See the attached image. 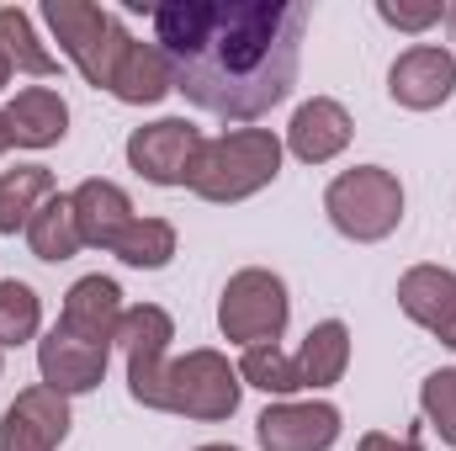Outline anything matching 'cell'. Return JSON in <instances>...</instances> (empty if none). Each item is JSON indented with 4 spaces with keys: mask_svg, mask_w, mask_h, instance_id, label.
Masks as SVG:
<instances>
[{
    "mask_svg": "<svg viewBox=\"0 0 456 451\" xmlns=\"http://www.w3.org/2000/svg\"><path fill=\"white\" fill-rule=\"evenodd\" d=\"M0 122H5L16 149H53L69 133V107H64V96L53 86H27V91H16L5 102Z\"/></svg>",
    "mask_w": 456,
    "mask_h": 451,
    "instance_id": "15",
    "label": "cell"
},
{
    "mask_svg": "<svg viewBox=\"0 0 456 451\" xmlns=\"http://www.w3.org/2000/svg\"><path fill=\"white\" fill-rule=\"evenodd\" d=\"M37 330H43V303H37V292H32L27 282L5 276V282H0V350L37 340Z\"/></svg>",
    "mask_w": 456,
    "mask_h": 451,
    "instance_id": "25",
    "label": "cell"
},
{
    "mask_svg": "<svg viewBox=\"0 0 456 451\" xmlns=\"http://www.w3.org/2000/svg\"><path fill=\"white\" fill-rule=\"evenodd\" d=\"M324 213H330V224L340 228L345 239L377 244V239H387L393 228L403 224V186L382 165H355V170H340L330 181Z\"/></svg>",
    "mask_w": 456,
    "mask_h": 451,
    "instance_id": "3",
    "label": "cell"
},
{
    "mask_svg": "<svg viewBox=\"0 0 456 451\" xmlns=\"http://www.w3.org/2000/svg\"><path fill=\"white\" fill-rule=\"evenodd\" d=\"M292 319V303H287V282L265 266H244L233 271L218 298V330H224L233 345H276L281 330Z\"/></svg>",
    "mask_w": 456,
    "mask_h": 451,
    "instance_id": "6",
    "label": "cell"
},
{
    "mask_svg": "<svg viewBox=\"0 0 456 451\" xmlns=\"http://www.w3.org/2000/svg\"><path fill=\"white\" fill-rule=\"evenodd\" d=\"M27 244H32V255H37V260H48V266L75 260V255L86 250L80 224H75V202L53 192V197L32 213V224H27Z\"/></svg>",
    "mask_w": 456,
    "mask_h": 451,
    "instance_id": "20",
    "label": "cell"
},
{
    "mask_svg": "<svg viewBox=\"0 0 456 451\" xmlns=\"http://www.w3.org/2000/svg\"><path fill=\"white\" fill-rule=\"evenodd\" d=\"M377 16H382L387 27H398V32H425V27H436V21H446V5H441V0H430V5H393V0H377Z\"/></svg>",
    "mask_w": 456,
    "mask_h": 451,
    "instance_id": "27",
    "label": "cell"
},
{
    "mask_svg": "<svg viewBox=\"0 0 456 451\" xmlns=\"http://www.w3.org/2000/svg\"><path fill=\"white\" fill-rule=\"evenodd\" d=\"M0 59L21 75H37V80H53L59 75V59L37 43L32 32V16L16 11V5H0Z\"/></svg>",
    "mask_w": 456,
    "mask_h": 451,
    "instance_id": "22",
    "label": "cell"
},
{
    "mask_svg": "<svg viewBox=\"0 0 456 451\" xmlns=\"http://www.w3.org/2000/svg\"><path fill=\"white\" fill-rule=\"evenodd\" d=\"M255 441L265 451H330L340 441V409L281 398L255 420Z\"/></svg>",
    "mask_w": 456,
    "mask_h": 451,
    "instance_id": "12",
    "label": "cell"
},
{
    "mask_svg": "<svg viewBox=\"0 0 456 451\" xmlns=\"http://www.w3.org/2000/svg\"><path fill=\"white\" fill-rule=\"evenodd\" d=\"M170 340H175V324H170V314H165L159 303H138V308H127L122 324H117V345H122V356H127V393H133V404H143V409H159L165 366H170V361H165Z\"/></svg>",
    "mask_w": 456,
    "mask_h": 451,
    "instance_id": "7",
    "label": "cell"
},
{
    "mask_svg": "<svg viewBox=\"0 0 456 451\" xmlns=\"http://www.w3.org/2000/svg\"><path fill=\"white\" fill-rule=\"evenodd\" d=\"M419 409H425L430 430H436L446 447H456V366L430 372V377L419 382Z\"/></svg>",
    "mask_w": 456,
    "mask_h": 451,
    "instance_id": "26",
    "label": "cell"
},
{
    "mask_svg": "<svg viewBox=\"0 0 456 451\" xmlns=\"http://www.w3.org/2000/svg\"><path fill=\"white\" fill-rule=\"evenodd\" d=\"M149 21L175 91L224 122H255L297 86L303 0H170Z\"/></svg>",
    "mask_w": 456,
    "mask_h": 451,
    "instance_id": "1",
    "label": "cell"
},
{
    "mask_svg": "<svg viewBox=\"0 0 456 451\" xmlns=\"http://www.w3.org/2000/svg\"><path fill=\"white\" fill-rule=\"evenodd\" d=\"M239 382L260 388V393H276V398H292L303 382H297V361L281 350V345H249L239 356Z\"/></svg>",
    "mask_w": 456,
    "mask_h": 451,
    "instance_id": "24",
    "label": "cell"
},
{
    "mask_svg": "<svg viewBox=\"0 0 456 451\" xmlns=\"http://www.w3.org/2000/svg\"><path fill=\"white\" fill-rule=\"evenodd\" d=\"M43 21L53 27L59 48L75 59V70L86 75V86L107 91L117 59H122V48H127V27L117 21L112 11L86 5V0H48V5H43Z\"/></svg>",
    "mask_w": 456,
    "mask_h": 451,
    "instance_id": "5",
    "label": "cell"
},
{
    "mask_svg": "<svg viewBox=\"0 0 456 451\" xmlns=\"http://www.w3.org/2000/svg\"><path fill=\"white\" fill-rule=\"evenodd\" d=\"M53 197V170H43V165H16V170H5L0 176V234H27L32 224V213L43 208Z\"/></svg>",
    "mask_w": 456,
    "mask_h": 451,
    "instance_id": "21",
    "label": "cell"
},
{
    "mask_svg": "<svg viewBox=\"0 0 456 451\" xmlns=\"http://www.w3.org/2000/svg\"><path fill=\"white\" fill-rule=\"evenodd\" d=\"M197 451H239V447H197Z\"/></svg>",
    "mask_w": 456,
    "mask_h": 451,
    "instance_id": "32",
    "label": "cell"
},
{
    "mask_svg": "<svg viewBox=\"0 0 456 451\" xmlns=\"http://www.w3.org/2000/svg\"><path fill=\"white\" fill-rule=\"evenodd\" d=\"M107 91H112L117 102H127V107H154V102H165V96L175 91V80H170V64H165L159 43L127 37V48H122V59H117Z\"/></svg>",
    "mask_w": 456,
    "mask_h": 451,
    "instance_id": "18",
    "label": "cell"
},
{
    "mask_svg": "<svg viewBox=\"0 0 456 451\" xmlns=\"http://www.w3.org/2000/svg\"><path fill=\"white\" fill-rule=\"evenodd\" d=\"M398 308L419 330H430L441 345L456 350V271H446V266H409L398 276Z\"/></svg>",
    "mask_w": 456,
    "mask_h": 451,
    "instance_id": "13",
    "label": "cell"
},
{
    "mask_svg": "<svg viewBox=\"0 0 456 451\" xmlns=\"http://www.w3.org/2000/svg\"><path fill=\"white\" fill-rule=\"evenodd\" d=\"M69 202H75L80 239L96 244V250H112L117 239H122V228L133 224V202H127V192H122L117 181H102V176L80 181V186L69 192Z\"/></svg>",
    "mask_w": 456,
    "mask_h": 451,
    "instance_id": "17",
    "label": "cell"
},
{
    "mask_svg": "<svg viewBox=\"0 0 456 451\" xmlns=\"http://www.w3.org/2000/svg\"><path fill=\"white\" fill-rule=\"evenodd\" d=\"M5 80H11V64H5V59H0V91H5Z\"/></svg>",
    "mask_w": 456,
    "mask_h": 451,
    "instance_id": "30",
    "label": "cell"
},
{
    "mask_svg": "<svg viewBox=\"0 0 456 451\" xmlns=\"http://www.w3.org/2000/svg\"><path fill=\"white\" fill-rule=\"evenodd\" d=\"M5 149H11V133H5V122H0V154H5Z\"/></svg>",
    "mask_w": 456,
    "mask_h": 451,
    "instance_id": "31",
    "label": "cell"
},
{
    "mask_svg": "<svg viewBox=\"0 0 456 451\" xmlns=\"http://www.w3.org/2000/svg\"><path fill=\"white\" fill-rule=\"evenodd\" d=\"M239 366H228L224 350H186L181 361L165 366V393H159V414H186L202 425H218L239 409Z\"/></svg>",
    "mask_w": 456,
    "mask_h": 451,
    "instance_id": "4",
    "label": "cell"
},
{
    "mask_svg": "<svg viewBox=\"0 0 456 451\" xmlns=\"http://www.w3.org/2000/svg\"><path fill=\"white\" fill-rule=\"evenodd\" d=\"M446 32H452V43H456V0L446 5Z\"/></svg>",
    "mask_w": 456,
    "mask_h": 451,
    "instance_id": "29",
    "label": "cell"
},
{
    "mask_svg": "<svg viewBox=\"0 0 456 451\" xmlns=\"http://www.w3.org/2000/svg\"><path fill=\"white\" fill-rule=\"evenodd\" d=\"M112 255L133 271H165L175 260V224L165 218H133L122 228V239L112 244Z\"/></svg>",
    "mask_w": 456,
    "mask_h": 451,
    "instance_id": "23",
    "label": "cell"
},
{
    "mask_svg": "<svg viewBox=\"0 0 456 451\" xmlns=\"http://www.w3.org/2000/svg\"><path fill=\"white\" fill-rule=\"evenodd\" d=\"M122 287L112 276H80L69 292H64V314H59V330H69L75 340H91V345H117V324H122Z\"/></svg>",
    "mask_w": 456,
    "mask_h": 451,
    "instance_id": "14",
    "label": "cell"
},
{
    "mask_svg": "<svg viewBox=\"0 0 456 451\" xmlns=\"http://www.w3.org/2000/svg\"><path fill=\"white\" fill-rule=\"evenodd\" d=\"M202 144L208 138L186 117H159V122L127 133V165L149 186H191V165H197Z\"/></svg>",
    "mask_w": 456,
    "mask_h": 451,
    "instance_id": "8",
    "label": "cell"
},
{
    "mask_svg": "<svg viewBox=\"0 0 456 451\" xmlns=\"http://www.w3.org/2000/svg\"><path fill=\"white\" fill-rule=\"evenodd\" d=\"M355 451H425V430H409V436H387V430H366Z\"/></svg>",
    "mask_w": 456,
    "mask_h": 451,
    "instance_id": "28",
    "label": "cell"
},
{
    "mask_svg": "<svg viewBox=\"0 0 456 451\" xmlns=\"http://www.w3.org/2000/svg\"><path fill=\"white\" fill-rule=\"evenodd\" d=\"M292 361H297V382L303 388H335L345 377V366H350V330H345L340 319L314 324Z\"/></svg>",
    "mask_w": 456,
    "mask_h": 451,
    "instance_id": "19",
    "label": "cell"
},
{
    "mask_svg": "<svg viewBox=\"0 0 456 451\" xmlns=\"http://www.w3.org/2000/svg\"><path fill=\"white\" fill-rule=\"evenodd\" d=\"M350 133H355V122H350V112H345L340 102L314 96V102H303L297 117H292V127H287V149H292L303 165H330L335 154H345Z\"/></svg>",
    "mask_w": 456,
    "mask_h": 451,
    "instance_id": "16",
    "label": "cell"
},
{
    "mask_svg": "<svg viewBox=\"0 0 456 451\" xmlns=\"http://www.w3.org/2000/svg\"><path fill=\"white\" fill-rule=\"evenodd\" d=\"M452 91H456V53H446L441 43H414L387 70V96L409 112H436V107L452 102Z\"/></svg>",
    "mask_w": 456,
    "mask_h": 451,
    "instance_id": "9",
    "label": "cell"
},
{
    "mask_svg": "<svg viewBox=\"0 0 456 451\" xmlns=\"http://www.w3.org/2000/svg\"><path fill=\"white\" fill-rule=\"evenodd\" d=\"M107 361H112V345L75 340L69 330H59V324L37 340V372H43V388L64 393V398L96 393L102 377H107Z\"/></svg>",
    "mask_w": 456,
    "mask_h": 451,
    "instance_id": "11",
    "label": "cell"
},
{
    "mask_svg": "<svg viewBox=\"0 0 456 451\" xmlns=\"http://www.w3.org/2000/svg\"><path fill=\"white\" fill-rule=\"evenodd\" d=\"M281 176V138L271 127H233L208 138L191 165V192L202 202H244Z\"/></svg>",
    "mask_w": 456,
    "mask_h": 451,
    "instance_id": "2",
    "label": "cell"
},
{
    "mask_svg": "<svg viewBox=\"0 0 456 451\" xmlns=\"http://www.w3.org/2000/svg\"><path fill=\"white\" fill-rule=\"evenodd\" d=\"M69 398L53 388H27L16 393V404L0 414V451H59L69 436Z\"/></svg>",
    "mask_w": 456,
    "mask_h": 451,
    "instance_id": "10",
    "label": "cell"
}]
</instances>
